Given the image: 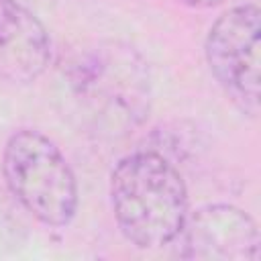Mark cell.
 I'll return each mask as SVG.
<instances>
[{
	"label": "cell",
	"mask_w": 261,
	"mask_h": 261,
	"mask_svg": "<svg viewBox=\"0 0 261 261\" xmlns=\"http://www.w3.org/2000/svg\"><path fill=\"white\" fill-rule=\"evenodd\" d=\"M259 41L257 4H239L222 12L206 37L208 67L224 94L245 112H259Z\"/></svg>",
	"instance_id": "cell-4"
},
{
	"label": "cell",
	"mask_w": 261,
	"mask_h": 261,
	"mask_svg": "<svg viewBox=\"0 0 261 261\" xmlns=\"http://www.w3.org/2000/svg\"><path fill=\"white\" fill-rule=\"evenodd\" d=\"M110 202L120 232L139 249L175 243L190 214L181 173L155 151H137L116 163Z\"/></svg>",
	"instance_id": "cell-2"
},
{
	"label": "cell",
	"mask_w": 261,
	"mask_h": 261,
	"mask_svg": "<svg viewBox=\"0 0 261 261\" xmlns=\"http://www.w3.org/2000/svg\"><path fill=\"white\" fill-rule=\"evenodd\" d=\"M2 173L12 196L47 226H65L77 210V181L59 147L39 130L8 137Z\"/></svg>",
	"instance_id": "cell-3"
},
{
	"label": "cell",
	"mask_w": 261,
	"mask_h": 261,
	"mask_svg": "<svg viewBox=\"0 0 261 261\" xmlns=\"http://www.w3.org/2000/svg\"><path fill=\"white\" fill-rule=\"evenodd\" d=\"M175 243L184 259L257 261L261 253L255 220L230 204H208L190 212Z\"/></svg>",
	"instance_id": "cell-5"
},
{
	"label": "cell",
	"mask_w": 261,
	"mask_h": 261,
	"mask_svg": "<svg viewBox=\"0 0 261 261\" xmlns=\"http://www.w3.org/2000/svg\"><path fill=\"white\" fill-rule=\"evenodd\" d=\"M51 61V39L29 6L0 0V77L31 84Z\"/></svg>",
	"instance_id": "cell-6"
},
{
	"label": "cell",
	"mask_w": 261,
	"mask_h": 261,
	"mask_svg": "<svg viewBox=\"0 0 261 261\" xmlns=\"http://www.w3.org/2000/svg\"><path fill=\"white\" fill-rule=\"evenodd\" d=\"M61 75L75 114L98 137H126L149 116V65L130 45L102 41L84 47L63 65Z\"/></svg>",
	"instance_id": "cell-1"
},
{
	"label": "cell",
	"mask_w": 261,
	"mask_h": 261,
	"mask_svg": "<svg viewBox=\"0 0 261 261\" xmlns=\"http://www.w3.org/2000/svg\"><path fill=\"white\" fill-rule=\"evenodd\" d=\"M14 2H18V4H22V6H29V4H33V2H39V0H14Z\"/></svg>",
	"instance_id": "cell-8"
},
{
	"label": "cell",
	"mask_w": 261,
	"mask_h": 261,
	"mask_svg": "<svg viewBox=\"0 0 261 261\" xmlns=\"http://www.w3.org/2000/svg\"><path fill=\"white\" fill-rule=\"evenodd\" d=\"M181 4H188V6H194V8H208V6H214L222 0H177Z\"/></svg>",
	"instance_id": "cell-7"
}]
</instances>
